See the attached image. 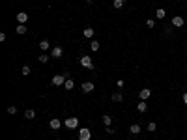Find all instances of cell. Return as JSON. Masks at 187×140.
Instances as JSON below:
<instances>
[{"instance_id": "obj_1", "label": "cell", "mask_w": 187, "mask_h": 140, "mask_svg": "<svg viewBox=\"0 0 187 140\" xmlns=\"http://www.w3.org/2000/svg\"><path fill=\"white\" fill-rule=\"evenodd\" d=\"M64 125L68 127V129H77V127H79V118H75V116H71V118H65Z\"/></svg>"}, {"instance_id": "obj_2", "label": "cell", "mask_w": 187, "mask_h": 140, "mask_svg": "<svg viewBox=\"0 0 187 140\" xmlns=\"http://www.w3.org/2000/svg\"><path fill=\"white\" fill-rule=\"evenodd\" d=\"M79 140H92V131L86 127L79 129Z\"/></svg>"}, {"instance_id": "obj_3", "label": "cell", "mask_w": 187, "mask_h": 140, "mask_svg": "<svg viewBox=\"0 0 187 140\" xmlns=\"http://www.w3.org/2000/svg\"><path fill=\"white\" fill-rule=\"evenodd\" d=\"M65 81H68V77H65V75H54V77H53V81H50V82H53L54 86H64V84H65Z\"/></svg>"}, {"instance_id": "obj_4", "label": "cell", "mask_w": 187, "mask_h": 140, "mask_svg": "<svg viewBox=\"0 0 187 140\" xmlns=\"http://www.w3.org/2000/svg\"><path fill=\"white\" fill-rule=\"evenodd\" d=\"M80 66L86 67V69H94V62L90 56H80Z\"/></svg>"}, {"instance_id": "obj_5", "label": "cell", "mask_w": 187, "mask_h": 140, "mask_svg": "<svg viewBox=\"0 0 187 140\" xmlns=\"http://www.w3.org/2000/svg\"><path fill=\"white\" fill-rule=\"evenodd\" d=\"M170 24H172V26H176V28H181V26L185 24V21H183V17H180V15H174L172 21H170Z\"/></svg>"}, {"instance_id": "obj_6", "label": "cell", "mask_w": 187, "mask_h": 140, "mask_svg": "<svg viewBox=\"0 0 187 140\" xmlns=\"http://www.w3.org/2000/svg\"><path fill=\"white\" fill-rule=\"evenodd\" d=\"M62 54H64V49L58 47V45L50 49V56H53V58H62Z\"/></svg>"}, {"instance_id": "obj_7", "label": "cell", "mask_w": 187, "mask_h": 140, "mask_svg": "<svg viewBox=\"0 0 187 140\" xmlns=\"http://www.w3.org/2000/svg\"><path fill=\"white\" fill-rule=\"evenodd\" d=\"M150 95H151V90H150V88H142V90L139 92L140 101H146V99H150Z\"/></svg>"}, {"instance_id": "obj_8", "label": "cell", "mask_w": 187, "mask_h": 140, "mask_svg": "<svg viewBox=\"0 0 187 140\" xmlns=\"http://www.w3.org/2000/svg\"><path fill=\"white\" fill-rule=\"evenodd\" d=\"M17 21H19V24H26V23H28V13L19 11V13H17Z\"/></svg>"}, {"instance_id": "obj_9", "label": "cell", "mask_w": 187, "mask_h": 140, "mask_svg": "<svg viewBox=\"0 0 187 140\" xmlns=\"http://www.w3.org/2000/svg\"><path fill=\"white\" fill-rule=\"evenodd\" d=\"M49 125H50V129H53V131H58L60 125H62V122H60L58 118H53V119L49 122Z\"/></svg>"}, {"instance_id": "obj_10", "label": "cell", "mask_w": 187, "mask_h": 140, "mask_svg": "<svg viewBox=\"0 0 187 140\" xmlns=\"http://www.w3.org/2000/svg\"><path fill=\"white\" fill-rule=\"evenodd\" d=\"M80 88H82V92H84V93H90L95 86H94V82H82V86H80Z\"/></svg>"}, {"instance_id": "obj_11", "label": "cell", "mask_w": 187, "mask_h": 140, "mask_svg": "<svg viewBox=\"0 0 187 140\" xmlns=\"http://www.w3.org/2000/svg\"><path fill=\"white\" fill-rule=\"evenodd\" d=\"M94 34H95V32H94V28H92V26H86V28L82 30V36H84V37H88V39H90V37H94Z\"/></svg>"}, {"instance_id": "obj_12", "label": "cell", "mask_w": 187, "mask_h": 140, "mask_svg": "<svg viewBox=\"0 0 187 140\" xmlns=\"http://www.w3.org/2000/svg\"><path fill=\"white\" fill-rule=\"evenodd\" d=\"M137 110H139V112H146V110H148V103H146V101H139Z\"/></svg>"}, {"instance_id": "obj_13", "label": "cell", "mask_w": 187, "mask_h": 140, "mask_svg": "<svg viewBox=\"0 0 187 140\" xmlns=\"http://www.w3.org/2000/svg\"><path fill=\"white\" fill-rule=\"evenodd\" d=\"M24 118H26V119H34V118H36V110H32V108L24 110Z\"/></svg>"}, {"instance_id": "obj_14", "label": "cell", "mask_w": 187, "mask_h": 140, "mask_svg": "<svg viewBox=\"0 0 187 140\" xmlns=\"http://www.w3.org/2000/svg\"><path fill=\"white\" fill-rule=\"evenodd\" d=\"M129 133L131 134H139L140 133V125H139V123H133V125L129 127Z\"/></svg>"}, {"instance_id": "obj_15", "label": "cell", "mask_w": 187, "mask_h": 140, "mask_svg": "<svg viewBox=\"0 0 187 140\" xmlns=\"http://www.w3.org/2000/svg\"><path fill=\"white\" fill-rule=\"evenodd\" d=\"M49 47H50V43L47 41V39H43V41H39V49H41V51H49Z\"/></svg>"}, {"instance_id": "obj_16", "label": "cell", "mask_w": 187, "mask_h": 140, "mask_svg": "<svg viewBox=\"0 0 187 140\" xmlns=\"http://www.w3.org/2000/svg\"><path fill=\"white\" fill-rule=\"evenodd\" d=\"M112 101H116V103H120V101H124V95L120 92H114L112 93Z\"/></svg>"}, {"instance_id": "obj_17", "label": "cell", "mask_w": 187, "mask_h": 140, "mask_svg": "<svg viewBox=\"0 0 187 140\" xmlns=\"http://www.w3.org/2000/svg\"><path fill=\"white\" fill-rule=\"evenodd\" d=\"M101 119H103V123H105V127H110V123H112V118H110V116H109V114H105V116H103V118H101Z\"/></svg>"}, {"instance_id": "obj_18", "label": "cell", "mask_w": 187, "mask_h": 140, "mask_svg": "<svg viewBox=\"0 0 187 140\" xmlns=\"http://www.w3.org/2000/svg\"><path fill=\"white\" fill-rule=\"evenodd\" d=\"M165 15H166V11L163 8H159V9H155V17L157 19H165Z\"/></svg>"}, {"instance_id": "obj_19", "label": "cell", "mask_w": 187, "mask_h": 140, "mask_svg": "<svg viewBox=\"0 0 187 140\" xmlns=\"http://www.w3.org/2000/svg\"><path fill=\"white\" fill-rule=\"evenodd\" d=\"M64 88H65V90H73V88H75L73 78H68V81H65V84H64Z\"/></svg>"}, {"instance_id": "obj_20", "label": "cell", "mask_w": 187, "mask_h": 140, "mask_svg": "<svg viewBox=\"0 0 187 140\" xmlns=\"http://www.w3.org/2000/svg\"><path fill=\"white\" fill-rule=\"evenodd\" d=\"M17 34H19V36L26 34V24H19V26H17Z\"/></svg>"}, {"instance_id": "obj_21", "label": "cell", "mask_w": 187, "mask_h": 140, "mask_svg": "<svg viewBox=\"0 0 187 140\" xmlns=\"http://www.w3.org/2000/svg\"><path fill=\"white\" fill-rule=\"evenodd\" d=\"M99 47H101L99 41H92V43H90V49H92V51H99Z\"/></svg>"}, {"instance_id": "obj_22", "label": "cell", "mask_w": 187, "mask_h": 140, "mask_svg": "<svg viewBox=\"0 0 187 140\" xmlns=\"http://www.w3.org/2000/svg\"><path fill=\"white\" fill-rule=\"evenodd\" d=\"M124 4H125V2H124V0H114V2H112V6H114L116 9H120V8H122V6H124Z\"/></svg>"}, {"instance_id": "obj_23", "label": "cell", "mask_w": 187, "mask_h": 140, "mask_svg": "<svg viewBox=\"0 0 187 140\" xmlns=\"http://www.w3.org/2000/svg\"><path fill=\"white\" fill-rule=\"evenodd\" d=\"M30 71H32V69H30V66H23V67H21V73L24 75V77H26V75H30Z\"/></svg>"}, {"instance_id": "obj_24", "label": "cell", "mask_w": 187, "mask_h": 140, "mask_svg": "<svg viewBox=\"0 0 187 140\" xmlns=\"http://www.w3.org/2000/svg\"><path fill=\"white\" fill-rule=\"evenodd\" d=\"M38 60H39V64H47V62H49V56H47V54H41Z\"/></svg>"}, {"instance_id": "obj_25", "label": "cell", "mask_w": 187, "mask_h": 140, "mask_svg": "<svg viewBox=\"0 0 187 140\" xmlns=\"http://www.w3.org/2000/svg\"><path fill=\"white\" fill-rule=\"evenodd\" d=\"M146 26H148V28H155V21H154V19H148V21H146Z\"/></svg>"}, {"instance_id": "obj_26", "label": "cell", "mask_w": 187, "mask_h": 140, "mask_svg": "<svg viewBox=\"0 0 187 140\" xmlns=\"http://www.w3.org/2000/svg\"><path fill=\"white\" fill-rule=\"evenodd\" d=\"M155 129H157V125H155L154 122H151V123H148V131H150V133H154Z\"/></svg>"}, {"instance_id": "obj_27", "label": "cell", "mask_w": 187, "mask_h": 140, "mask_svg": "<svg viewBox=\"0 0 187 140\" xmlns=\"http://www.w3.org/2000/svg\"><path fill=\"white\" fill-rule=\"evenodd\" d=\"M15 112H17V108H15V107H8V114H15Z\"/></svg>"}, {"instance_id": "obj_28", "label": "cell", "mask_w": 187, "mask_h": 140, "mask_svg": "<svg viewBox=\"0 0 187 140\" xmlns=\"http://www.w3.org/2000/svg\"><path fill=\"white\" fill-rule=\"evenodd\" d=\"M105 131H107V134H112V133H114V129H112V127H107Z\"/></svg>"}, {"instance_id": "obj_29", "label": "cell", "mask_w": 187, "mask_h": 140, "mask_svg": "<svg viewBox=\"0 0 187 140\" xmlns=\"http://www.w3.org/2000/svg\"><path fill=\"white\" fill-rule=\"evenodd\" d=\"M183 103H185V105H187V92H185V93H183Z\"/></svg>"}, {"instance_id": "obj_30", "label": "cell", "mask_w": 187, "mask_h": 140, "mask_svg": "<svg viewBox=\"0 0 187 140\" xmlns=\"http://www.w3.org/2000/svg\"><path fill=\"white\" fill-rule=\"evenodd\" d=\"M94 2V0H86V4H92Z\"/></svg>"}, {"instance_id": "obj_31", "label": "cell", "mask_w": 187, "mask_h": 140, "mask_svg": "<svg viewBox=\"0 0 187 140\" xmlns=\"http://www.w3.org/2000/svg\"><path fill=\"white\" fill-rule=\"evenodd\" d=\"M124 2H125V0H124Z\"/></svg>"}]
</instances>
